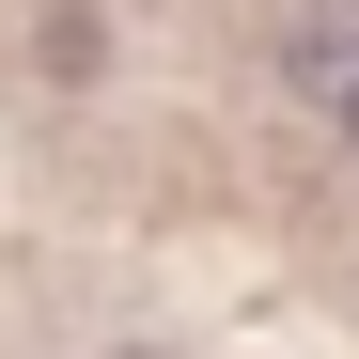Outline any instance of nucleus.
<instances>
[{"label": "nucleus", "instance_id": "f257e3e1", "mask_svg": "<svg viewBox=\"0 0 359 359\" xmlns=\"http://www.w3.org/2000/svg\"><path fill=\"white\" fill-rule=\"evenodd\" d=\"M281 79L313 94V126H328V141H359V0H313V16H297Z\"/></svg>", "mask_w": 359, "mask_h": 359}, {"label": "nucleus", "instance_id": "f03ea898", "mask_svg": "<svg viewBox=\"0 0 359 359\" xmlns=\"http://www.w3.org/2000/svg\"><path fill=\"white\" fill-rule=\"evenodd\" d=\"M109 359H172V344H109Z\"/></svg>", "mask_w": 359, "mask_h": 359}]
</instances>
